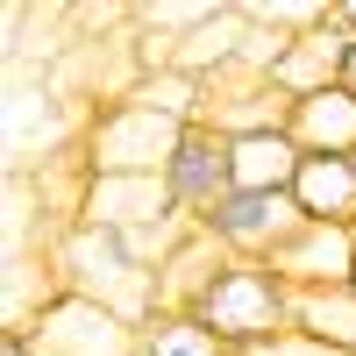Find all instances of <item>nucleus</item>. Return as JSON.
<instances>
[{"label": "nucleus", "mask_w": 356, "mask_h": 356, "mask_svg": "<svg viewBox=\"0 0 356 356\" xmlns=\"http://www.w3.org/2000/svg\"><path fill=\"white\" fill-rule=\"evenodd\" d=\"M235 356H349V349H328V342H314V335H278V342H257V349H235Z\"/></svg>", "instance_id": "nucleus-19"}, {"label": "nucleus", "mask_w": 356, "mask_h": 356, "mask_svg": "<svg viewBox=\"0 0 356 356\" xmlns=\"http://www.w3.org/2000/svg\"><path fill=\"white\" fill-rule=\"evenodd\" d=\"M342 86H349V93H356V50H349V79H342Z\"/></svg>", "instance_id": "nucleus-22"}, {"label": "nucleus", "mask_w": 356, "mask_h": 356, "mask_svg": "<svg viewBox=\"0 0 356 356\" xmlns=\"http://www.w3.org/2000/svg\"><path fill=\"white\" fill-rule=\"evenodd\" d=\"M29 335H36V356H136V342H143V328H129L114 307L79 300V292L50 300L29 321Z\"/></svg>", "instance_id": "nucleus-5"}, {"label": "nucleus", "mask_w": 356, "mask_h": 356, "mask_svg": "<svg viewBox=\"0 0 356 356\" xmlns=\"http://www.w3.org/2000/svg\"><path fill=\"white\" fill-rule=\"evenodd\" d=\"M178 143H186L178 122H164V114L136 107V100H114V107H93V122L79 136V157L93 178H164Z\"/></svg>", "instance_id": "nucleus-3"}, {"label": "nucleus", "mask_w": 356, "mask_h": 356, "mask_svg": "<svg viewBox=\"0 0 356 356\" xmlns=\"http://www.w3.org/2000/svg\"><path fill=\"white\" fill-rule=\"evenodd\" d=\"M228 264H235V257L214 243V235H207V228H193L186 243H178V257L157 271V314H193L207 292H214V278L228 271Z\"/></svg>", "instance_id": "nucleus-12"}, {"label": "nucleus", "mask_w": 356, "mask_h": 356, "mask_svg": "<svg viewBox=\"0 0 356 356\" xmlns=\"http://www.w3.org/2000/svg\"><path fill=\"white\" fill-rule=\"evenodd\" d=\"M136 356H235L214 328H207L200 314H157L150 328H143Z\"/></svg>", "instance_id": "nucleus-16"}, {"label": "nucleus", "mask_w": 356, "mask_h": 356, "mask_svg": "<svg viewBox=\"0 0 356 356\" xmlns=\"http://www.w3.org/2000/svg\"><path fill=\"white\" fill-rule=\"evenodd\" d=\"M307 221H335L356 228V157H307L300 164V186H292Z\"/></svg>", "instance_id": "nucleus-14"}, {"label": "nucleus", "mask_w": 356, "mask_h": 356, "mask_svg": "<svg viewBox=\"0 0 356 356\" xmlns=\"http://www.w3.org/2000/svg\"><path fill=\"white\" fill-rule=\"evenodd\" d=\"M342 22H349V29H356V0H342Z\"/></svg>", "instance_id": "nucleus-21"}, {"label": "nucleus", "mask_w": 356, "mask_h": 356, "mask_svg": "<svg viewBox=\"0 0 356 356\" xmlns=\"http://www.w3.org/2000/svg\"><path fill=\"white\" fill-rule=\"evenodd\" d=\"M207 328H214L228 349H257V342H278L292 335V285L271 271V264H250L235 257L228 271L214 278V292L193 307Z\"/></svg>", "instance_id": "nucleus-2"}, {"label": "nucleus", "mask_w": 356, "mask_h": 356, "mask_svg": "<svg viewBox=\"0 0 356 356\" xmlns=\"http://www.w3.org/2000/svg\"><path fill=\"white\" fill-rule=\"evenodd\" d=\"M349 50H356V29L342 22V0H335V15L321 22V29H307V36L278 57L271 86H278L285 100H314V93H328V86L349 79Z\"/></svg>", "instance_id": "nucleus-6"}, {"label": "nucleus", "mask_w": 356, "mask_h": 356, "mask_svg": "<svg viewBox=\"0 0 356 356\" xmlns=\"http://www.w3.org/2000/svg\"><path fill=\"white\" fill-rule=\"evenodd\" d=\"M207 129L214 136H271L292 129V100L278 93L271 79H214L207 86Z\"/></svg>", "instance_id": "nucleus-9"}, {"label": "nucleus", "mask_w": 356, "mask_h": 356, "mask_svg": "<svg viewBox=\"0 0 356 356\" xmlns=\"http://www.w3.org/2000/svg\"><path fill=\"white\" fill-rule=\"evenodd\" d=\"M178 200L164 178H93L86 186V228H107V235H129V228H150V221H171Z\"/></svg>", "instance_id": "nucleus-10"}, {"label": "nucleus", "mask_w": 356, "mask_h": 356, "mask_svg": "<svg viewBox=\"0 0 356 356\" xmlns=\"http://www.w3.org/2000/svg\"><path fill=\"white\" fill-rule=\"evenodd\" d=\"M271 271H278L292 292H335V285H356V228L307 221V228L271 257Z\"/></svg>", "instance_id": "nucleus-7"}, {"label": "nucleus", "mask_w": 356, "mask_h": 356, "mask_svg": "<svg viewBox=\"0 0 356 356\" xmlns=\"http://www.w3.org/2000/svg\"><path fill=\"white\" fill-rule=\"evenodd\" d=\"M221 15V0H157V8H129V22L143 36H164V43H186L193 29H207Z\"/></svg>", "instance_id": "nucleus-17"}, {"label": "nucleus", "mask_w": 356, "mask_h": 356, "mask_svg": "<svg viewBox=\"0 0 356 356\" xmlns=\"http://www.w3.org/2000/svg\"><path fill=\"white\" fill-rule=\"evenodd\" d=\"M292 328L328 342V349H349L356 356V285H335V292H292Z\"/></svg>", "instance_id": "nucleus-15"}, {"label": "nucleus", "mask_w": 356, "mask_h": 356, "mask_svg": "<svg viewBox=\"0 0 356 356\" xmlns=\"http://www.w3.org/2000/svg\"><path fill=\"white\" fill-rule=\"evenodd\" d=\"M257 29H278V36H307L335 15V0H235Z\"/></svg>", "instance_id": "nucleus-18"}, {"label": "nucleus", "mask_w": 356, "mask_h": 356, "mask_svg": "<svg viewBox=\"0 0 356 356\" xmlns=\"http://www.w3.org/2000/svg\"><path fill=\"white\" fill-rule=\"evenodd\" d=\"M292 143L307 157H356V93L328 86L314 100H292Z\"/></svg>", "instance_id": "nucleus-13"}, {"label": "nucleus", "mask_w": 356, "mask_h": 356, "mask_svg": "<svg viewBox=\"0 0 356 356\" xmlns=\"http://www.w3.org/2000/svg\"><path fill=\"white\" fill-rule=\"evenodd\" d=\"M164 186H171V200H178V214L207 221V214L235 193V178H228V136H214L207 122L186 129V143H178L171 164H164Z\"/></svg>", "instance_id": "nucleus-8"}, {"label": "nucleus", "mask_w": 356, "mask_h": 356, "mask_svg": "<svg viewBox=\"0 0 356 356\" xmlns=\"http://www.w3.org/2000/svg\"><path fill=\"white\" fill-rule=\"evenodd\" d=\"M300 164H307V150L292 143V129L235 136V143H228V178H235V193H292V186H300Z\"/></svg>", "instance_id": "nucleus-11"}, {"label": "nucleus", "mask_w": 356, "mask_h": 356, "mask_svg": "<svg viewBox=\"0 0 356 356\" xmlns=\"http://www.w3.org/2000/svg\"><path fill=\"white\" fill-rule=\"evenodd\" d=\"M0 356H36V335L29 328H0Z\"/></svg>", "instance_id": "nucleus-20"}, {"label": "nucleus", "mask_w": 356, "mask_h": 356, "mask_svg": "<svg viewBox=\"0 0 356 356\" xmlns=\"http://www.w3.org/2000/svg\"><path fill=\"white\" fill-rule=\"evenodd\" d=\"M50 271H57L65 292L114 307L129 328H150V321H157V278L143 271V264L129 257V243L107 235V228H86V221L57 228L50 235Z\"/></svg>", "instance_id": "nucleus-1"}, {"label": "nucleus", "mask_w": 356, "mask_h": 356, "mask_svg": "<svg viewBox=\"0 0 356 356\" xmlns=\"http://www.w3.org/2000/svg\"><path fill=\"white\" fill-rule=\"evenodd\" d=\"M200 228L214 235L228 257L271 264V257L292 243V235L307 228V214H300V200H292V193H228V200H221Z\"/></svg>", "instance_id": "nucleus-4"}]
</instances>
